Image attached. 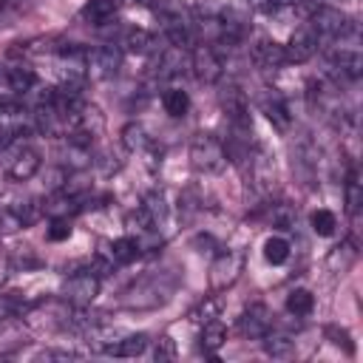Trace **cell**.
<instances>
[{
    "label": "cell",
    "mask_w": 363,
    "mask_h": 363,
    "mask_svg": "<svg viewBox=\"0 0 363 363\" xmlns=\"http://www.w3.org/2000/svg\"><path fill=\"white\" fill-rule=\"evenodd\" d=\"M190 164L199 173H218L227 164V150L213 133H199L190 142Z\"/></svg>",
    "instance_id": "1"
},
{
    "label": "cell",
    "mask_w": 363,
    "mask_h": 363,
    "mask_svg": "<svg viewBox=\"0 0 363 363\" xmlns=\"http://www.w3.org/2000/svg\"><path fill=\"white\" fill-rule=\"evenodd\" d=\"M312 28H315V34L318 37H326V40H343V37H349V34H354V23L343 14V11H337V9H329V6H320L315 14H312V23H309Z\"/></svg>",
    "instance_id": "2"
},
{
    "label": "cell",
    "mask_w": 363,
    "mask_h": 363,
    "mask_svg": "<svg viewBox=\"0 0 363 363\" xmlns=\"http://www.w3.org/2000/svg\"><path fill=\"white\" fill-rule=\"evenodd\" d=\"M190 65H193L196 79H199V82H207V85H210V82H218L221 74H224V62H221V57H218L216 48L207 45V43L196 45V51H193V57H190Z\"/></svg>",
    "instance_id": "3"
},
{
    "label": "cell",
    "mask_w": 363,
    "mask_h": 363,
    "mask_svg": "<svg viewBox=\"0 0 363 363\" xmlns=\"http://www.w3.org/2000/svg\"><path fill=\"white\" fill-rule=\"evenodd\" d=\"M318 45H320V37L315 34L312 26H301V28H295L292 37H289V43L284 45V51H286V62H306V60H312V57L318 54Z\"/></svg>",
    "instance_id": "4"
},
{
    "label": "cell",
    "mask_w": 363,
    "mask_h": 363,
    "mask_svg": "<svg viewBox=\"0 0 363 363\" xmlns=\"http://www.w3.org/2000/svg\"><path fill=\"white\" fill-rule=\"evenodd\" d=\"M96 292H99V278H96V272H74V275L62 284L65 301H71V303H77V306L91 303V301L96 298Z\"/></svg>",
    "instance_id": "5"
},
{
    "label": "cell",
    "mask_w": 363,
    "mask_h": 363,
    "mask_svg": "<svg viewBox=\"0 0 363 363\" xmlns=\"http://www.w3.org/2000/svg\"><path fill=\"white\" fill-rule=\"evenodd\" d=\"M122 65V51L116 45H99L94 51H88V77L94 79H105L113 77Z\"/></svg>",
    "instance_id": "6"
},
{
    "label": "cell",
    "mask_w": 363,
    "mask_h": 363,
    "mask_svg": "<svg viewBox=\"0 0 363 363\" xmlns=\"http://www.w3.org/2000/svg\"><path fill=\"white\" fill-rule=\"evenodd\" d=\"M241 264H244V255H241V252H233V250L221 252V255L213 261V269H210V284H213V289L230 286V284L238 278Z\"/></svg>",
    "instance_id": "7"
},
{
    "label": "cell",
    "mask_w": 363,
    "mask_h": 363,
    "mask_svg": "<svg viewBox=\"0 0 363 363\" xmlns=\"http://www.w3.org/2000/svg\"><path fill=\"white\" fill-rule=\"evenodd\" d=\"M40 164H43V159H40V153L34 150V147H17V153L9 159V164H6V173H9V179H14V182H28L37 170H40Z\"/></svg>",
    "instance_id": "8"
},
{
    "label": "cell",
    "mask_w": 363,
    "mask_h": 363,
    "mask_svg": "<svg viewBox=\"0 0 363 363\" xmlns=\"http://www.w3.org/2000/svg\"><path fill=\"white\" fill-rule=\"evenodd\" d=\"M269 326H272V315H269V309H267L264 303H252V306L238 318V329H241V335H247V337H264V335L269 332Z\"/></svg>",
    "instance_id": "9"
},
{
    "label": "cell",
    "mask_w": 363,
    "mask_h": 363,
    "mask_svg": "<svg viewBox=\"0 0 363 363\" xmlns=\"http://www.w3.org/2000/svg\"><path fill=\"white\" fill-rule=\"evenodd\" d=\"M261 111H264V116L272 122V128H278V130H286V128L292 125V113H289L284 96L275 94V91H264V94H261Z\"/></svg>",
    "instance_id": "10"
},
{
    "label": "cell",
    "mask_w": 363,
    "mask_h": 363,
    "mask_svg": "<svg viewBox=\"0 0 363 363\" xmlns=\"http://www.w3.org/2000/svg\"><path fill=\"white\" fill-rule=\"evenodd\" d=\"M250 54H252V62H255L258 68H264V71L281 68V65L286 62V51H284V45H278L275 40H258Z\"/></svg>",
    "instance_id": "11"
},
{
    "label": "cell",
    "mask_w": 363,
    "mask_h": 363,
    "mask_svg": "<svg viewBox=\"0 0 363 363\" xmlns=\"http://www.w3.org/2000/svg\"><path fill=\"white\" fill-rule=\"evenodd\" d=\"M122 9V0H88L79 9V17L91 26H105L108 20H113Z\"/></svg>",
    "instance_id": "12"
},
{
    "label": "cell",
    "mask_w": 363,
    "mask_h": 363,
    "mask_svg": "<svg viewBox=\"0 0 363 363\" xmlns=\"http://www.w3.org/2000/svg\"><path fill=\"white\" fill-rule=\"evenodd\" d=\"M332 65H335L343 77L357 79V77H360V71H363V57H360V51H357V48H346V45H340V48H335V51H332Z\"/></svg>",
    "instance_id": "13"
},
{
    "label": "cell",
    "mask_w": 363,
    "mask_h": 363,
    "mask_svg": "<svg viewBox=\"0 0 363 363\" xmlns=\"http://www.w3.org/2000/svg\"><path fill=\"white\" fill-rule=\"evenodd\" d=\"M182 65H184V48L170 45V48H164L159 54V60L153 65V77L156 79H170V77H176L182 71Z\"/></svg>",
    "instance_id": "14"
},
{
    "label": "cell",
    "mask_w": 363,
    "mask_h": 363,
    "mask_svg": "<svg viewBox=\"0 0 363 363\" xmlns=\"http://www.w3.org/2000/svg\"><path fill=\"white\" fill-rule=\"evenodd\" d=\"M3 79H6V91H9L11 96H26V94L34 88V82H37L34 71H31V68H23V65L9 68V71L3 74Z\"/></svg>",
    "instance_id": "15"
},
{
    "label": "cell",
    "mask_w": 363,
    "mask_h": 363,
    "mask_svg": "<svg viewBox=\"0 0 363 363\" xmlns=\"http://www.w3.org/2000/svg\"><path fill=\"white\" fill-rule=\"evenodd\" d=\"M224 340H227V329H224V323L221 320H207V323H201V335H199V346L207 352V354H213V352H218L221 346H224Z\"/></svg>",
    "instance_id": "16"
},
{
    "label": "cell",
    "mask_w": 363,
    "mask_h": 363,
    "mask_svg": "<svg viewBox=\"0 0 363 363\" xmlns=\"http://www.w3.org/2000/svg\"><path fill=\"white\" fill-rule=\"evenodd\" d=\"M139 252H142V247H139V238H133V235H122L111 244V261L113 264H130L139 258Z\"/></svg>",
    "instance_id": "17"
},
{
    "label": "cell",
    "mask_w": 363,
    "mask_h": 363,
    "mask_svg": "<svg viewBox=\"0 0 363 363\" xmlns=\"http://www.w3.org/2000/svg\"><path fill=\"white\" fill-rule=\"evenodd\" d=\"M264 352L269 354V357H292V352H295V343H292V337L289 335H284V332H267L264 335Z\"/></svg>",
    "instance_id": "18"
},
{
    "label": "cell",
    "mask_w": 363,
    "mask_h": 363,
    "mask_svg": "<svg viewBox=\"0 0 363 363\" xmlns=\"http://www.w3.org/2000/svg\"><path fill=\"white\" fill-rule=\"evenodd\" d=\"M147 349V335H125L122 340H116L111 349H108V354H116V357H136V354H142Z\"/></svg>",
    "instance_id": "19"
},
{
    "label": "cell",
    "mask_w": 363,
    "mask_h": 363,
    "mask_svg": "<svg viewBox=\"0 0 363 363\" xmlns=\"http://www.w3.org/2000/svg\"><path fill=\"white\" fill-rule=\"evenodd\" d=\"M286 309H289L295 318H303V315H309V312L315 309V295H312L309 289L298 286V289H292V292L286 295Z\"/></svg>",
    "instance_id": "20"
},
{
    "label": "cell",
    "mask_w": 363,
    "mask_h": 363,
    "mask_svg": "<svg viewBox=\"0 0 363 363\" xmlns=\"http://www.w3.org/2000/svg\"><path fill=\"white\" fill-rule=\"evenodd\" d=\"M162 105H164V111L170 116H184L190 111V96L182 88H167L164 96H162Z\"/></svg>",
    "instance_id": "21"
},
{
    "label": "cell",
    "mask_w": 363,
    "mask_h": 363,
    "mask_svg": "<svg viewBox=\"0 0 363 363\" xmlns=\"http://www.w3.org/2000/svg\"><path fill=\"white\" fill-rule=\"evenodd\" d=\"M147 133H145V128L139 125V122H128L125 128H122V145L130 150V153H136V150H145L147 147Z\"/></svg>",
    "instance_id": "22"
},
{
    "label": "cell",
    "mask_w": 363,
    "mask_h": 363,
    "mask_svg": "<svg viewBox=\"0 0 363 363\" xmlns=\"http://www.w3.org/2000/svg\"><path fill=\"white\" fill-rule=\"evenodd\" d=\"M264 258L269 261V264H284L286 258H289V241L286 238H281V235H269L267 241H264Z\"/></svg>",
    "instance_id": "23"
},
{
    "label": "cell",
    "mask_w": 363,
    "mask_h": 363,
    "mask_svg": "<svg viewBox=\"0 0 363 363\" xmlns=\"http://www.w3.org/2000/svg\"><path fill=\"white\" fill-rule=\"evenodd\" d=\"M309 221H312V230H315L318 235H335V230H337V216H335L332 210H326V207L315 210Z\"/></svg>",
    "instance_id": "24"
},
{
    "label": "cell",
    "mask_w": 363,
    "mask_h": 363,
    "mask_svg": "<svg viewBox=\"0 0 363 363\" xmlns=\"http://www.w3.org/2000/svg\"><path fill=\"white\" fill-rule=\"evenodd\" d=\"M125 48L133 51V54H147V51L153 48V34L145 31V28H133V31H128V37H125Z\"/></svg>",
    "instance_id": "25"
},
{
    "label": "cell",
    "mask_w": 363,
    "mask_h": 363,
    "mask_svg": "<svg viewBox=\"0 0 363 363\" xmlns=\"http://www.w3.org/2000/svg\"><path fill=\"white\" fill-rule=\"evenodd\" d=\"M346 207H349L352 216H357V210H360V179H357V170H352L349 179H346Z\"/></svg>",
    "instance_id": "26"
},
{
    "label": "cell",
    "mask_w": 363,
    "mask_h": 363,
    "mask_svg": "<svg viewBox=\"0 0 363 363\" xmlns=\"http://www.w3.org/2000/svg\"><path fill=\"white\" fill-rule=\"evenodd\" d=\"M23 309L26 306H23V301L14 292H0V323L9 320V318H14V315H20Z\"/></svg>",
    "instance_id": "27"
},
{
    "label": "cell",
    "mask_w": 363,
    "mask_h": 363,
    "mask_svg": "<svg viewBox=\"0 0 363 363\" xmlns=\"http://www.w3.org/2000/svg\"><path fill=\"white\" fill-rule=\"evenodd\" d=\"M326 337H329L335 346H343V352H346V354H352V352H354V343H352V337H349V332H346V329H340V326H326Z\"/></svg>",
    "instance_id": "28"
},
{
    "label": "cell",
    "mask_w": 363,
    "mask_h": 363,
    "mask_svg": "<svg viewBox=\"0 0 363 363\" xmlns=\"http://www.w3.org/2000/svg\"><path fill=\"white\" fill-rule=\"evenodd\" d=\"M153 357H156V360H176V340H173L170 335H162V337L156 340Z\"/></svg>",
    "instance_id": "29"
},
{
    "label": "cell",
    "mask_w": 363,
    "mask_h": 363,
    "mask_svg": "<svg viewBox=\"0 0 363 363\" xmlns=\"http://www.w3.org/2000/svg\"><path fill=\"white\" fill-rule=\"evenodd\" d=\"M216 315H218V303H216V301H204V303H199V306L190 312V318L199 320V323H207V320H213Z\"/></svg>",
    "instance_id": "30"
},
{
    "label": "cell",
    "mask_w": 363,
    "mask_h": 363,
    "mask_svg": "<svg viewBox=\"0 0 363 363\" xmlns=\"http://www.w3.org/2000/svg\"><path fill=\"white\" fill-rule=\"evenodd\" d=\"M68 235H71V224H68V218H54L51 227H48V238H51V241H65Z\"/></svg>",
    "instance_id": "31"
},
{
    "label": "cell",
    "mask_w": 363,
    "mask_h": 363,
    "mask_svg": "<svg viewBox=\"0 0 363 363\" xmlns=\"http://www.w3.org/2000/svg\"><path fill=\"white\" fill-rule=\"evenodd\" d=\"M9 272H11V264H9V258H6V255H0V284L9 278Z\"/></svg>",
    "instance_id": "32"
},
{
    "label": "cell",
    "mask_w": 363,
    "mask_h": 363,
    "mask_svg": "<svg viewBox=\"0 0 363 363\" xmlns=\"http://www.w3.org/2000/svg\"><path fill=\"white\" fill-rule=\"evenodd\" d=\"M272 6H295V3H301V0H269Z\"/></svg>",
    "instance_id": "33"
}]
</instances>
